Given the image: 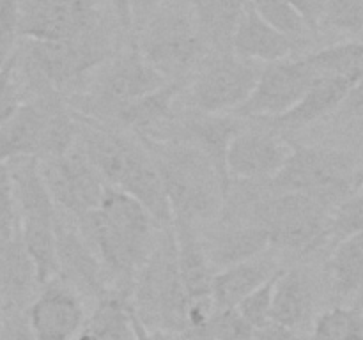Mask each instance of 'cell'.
I'll list each match as a JSON object with an SVG mask.
<instances>
[{"instance_id": "cell-1", "label": "cell", "mask_w": 363, "mask_h": 340, "mask_svg": "<svg viewBox=\"0 0 363 340\" xmlns=\"http://www.w3.org/2000/svg\"><path fill=\"white\" fill-rule=\"evenodd\" d=\"M74 220L106 275L116 282L133 283L160 230L147 209L126 191L108 184L101 204Z\"/></svg>"}, {"instance_id": "cell-2", "label": "cell", "mask_w": 363, "mask_h": 340, "mask_svg": "<svg viewBox=\"0 0 363 340\" xmlns=\"http://www.w3.org/2000/svg\"><path fill=\"white\" fill-rule=\"evenodd\" d=\"M137 138L162 177L174 222L199 225L222 212L230 186L201 149L181 138Z\"/></svg>"}, {"instance_id": "cell-3", "label": "cell", "mask_w": 363, "mask_h": 340, "mask_svg": "<svg viewBox=\"0 0 363 340\" xmlns=\"http://www.w3.org/2000/svg\"><path fill=\"white\" fill-rule=\"evenodd\" d=\"M77 115L59 92L38 94L0 126V163L60 156L77 144Z\"/></svg>"}, {"instance_id": "cell-4", "label": "cell", "mask_w": 363, "mask_h": 340, "mask_svg": "<svg viewBox=\"0 0 363 340\" xmlns=\"http://www.w3.org/2000/svg\"><path fill=\"white\" fill-rule=\"evenodd\" d=\"M112 55L113 48L101 25L71 39H27L21 53L16 52L38 94L71 91Z\"/></svg>"}, {"instance_id": "cell-5", "label": "cell", "mask_w": 363, "mask_h": 340, "mask_svg": "<svg viewBox=\"0 0 363 340\" xmlns=\"http://www.w3.org/2000/svg\"><path fill=\"white\" fill-rule=\"evenodd\" d=\"M137 305H131L145 324L160 329H186L188 296L177 264L174 225L160 229L155 248L133 282Z\"/></svg>"}, {"instance_id": "cell-6", "label": "cell", "mask_w": 363, "mask_h": 340, "mask_svg": "<svg viewBox=\"0 0 363 340\" xmlns=\"http://www.w3.org/2000/svg\"><path fill=\"white\" fill-rule=\"evenodd\" d=\"M94 73L91 87L74 94L69 106L80 115L106 124L116 123L126 106L169 81L142 57L137 45L113 53Z\"/></svg>"}, {"instance_id": "cell-7", "label": "cell", "mask_w": 363, "mask_h": 340, "mask_svg": "<svg viewBox=\"0 0 363 340\" xmlns=\"http://www.w3.org/2000/svg\"><path fill=\"white\" fill-rule=\"evenodd\" d=\"M137 46L167 80H188L208 46L194 2L160 6L149 16Z\"/></svg>"}, {"instance_id": "cell-8", "label": "cell", "mask_w": 363, "mask_h": 340, "mask_svg": "<svg viewBox=\"0 0 363 340\" xmlns=\"http://www.w3.org/2000/svg\"><path fill=\"white\" fill-rule=\"evenodd\" d=\"M354 158L346 151L318 145L293 144L289 158L273 179L272 191H300L318 197L335 209L354 191Z\"/></svg>"}, {"instance_id": "cell-9", "label": "cell", "mask_w": 363, "mask_h": 340, "mask_svg": "<svg viewBox=\"0 0 363 340\" xmlns=\"http://www.w3.org/2000/svg\"><path fill=\"white\" fill-rule=\"evenodd\" d=\"M261 69L259 62L241 59L233 52L220 53L191 80L188 91L191 108L204 113H233L252 94Z\"/></svg>"}, {"instance_id": "cell-10", "label": "cell", "mask_w": 363, "mask_h": 340, "mask_svg": "<svg viewBox=\"0 0 363 340\" xmlns=\"http://www.w3.org/2000/svg\"><path fill=\"white\" fill-rule=\"evenodd\" d=\"M39 166L57 208L66 215L80 218L101 204L108 184L77 144L64 154L39 159Z\"/></svg>"}, {"instance_id": "cell-11", "label": "cell", "mask_w": 363, "mask_h": 340, "mask_svg": "<svg viewBox=\"0 0 363 340\" xmlns=\"http://www.w3.org/2000/svg\"><path fill=\"white\" fill-rule=\"evenodd\" d=\"M318 74L303 59H286L262 66L255 89L234 115L247 120L273 119L293 108Z\"/></svg>"}, {"instance_id": "cell-12", "label": "cell", "mask_w": 363, "mask_h": 340, "mask_svg": "<svg viewBox=\"0 0 363 340\" xmlns=\"http://www.w3.org/2000/svg\"><path fill=\"white\" fill-rule=\"evenodd\" d=\"M99 25L96 0H20V34L25 39H71Z\"/></svg>"}, {"instance_id": "cell-13", "label": "cell", "mask_w": 363, "mask_h": 340, "mask_svg": "<svg viewBox=\"0 0 363 340\" xmlns=\"http://www.w3.org/2000/svg\"><path fill=\"white\" fill-rule=\"evenodd\" d=\"M291 151L293 144L269 128H243L227 152V172L230 181L266 183L279 174Z\"/></svg>"}, {"instance_id": "cell-14", "label": "cell", "mask_w": 363, "mask_h": 340, "mask_svg": "<svg viewBox=\"0 0 363 340\" xmlns=\"http://www.w3.org/2000/svg\"><path fill=\"white\" fill-rule=\"evenodd\" d=\"M57 261L59 278L77 293L94 296L98 300L110 294L101 261L82 234L77 220L60 209L57 218Z\"/></svg>"}, {"instance_id": "cell-15", "label": "cell", "mask_w": 363, "mask_h": 340, "mask_svg": "<svg viewBox=\"0 0 363 340\" xmlns=\"http://www.w3.org/2000/svg\"><path fill=\"white\" fill-rule=\"evenodd\" d=\"M27 317L35 340H74L84 328L85 312L77 290L55 278L41 287Z\"/></svg>"}, {"instance_id": "cell-16", "label": "cell", "mask_w": 363, "mask_h": 340, "mask_svg": "<svg viewBox=\"0 0 363 340\" xmlns=\"http://www.w3.org/2000/svg\"><path fill=\"white\" fill-rule=\"evenodd\" d=\"M243 120L234 113H204L194 110L188 115L177 117L165 138H181L201 149L215 163L220 176L230 186L227 152L234 137L245 128Z\"/></svg>"}, {"instance_id": "cell-17", "label": "cell", "mask_w": 363, "mask_h": 340, "mask_svg": "<svg viewBox=\"0 0 363 340\" xmlns=\"http://www.w3.org/2000/svg\"><path fill=\"white\" fill-rule=\"evenodd\" d=\"M202 243L216 271L259 257L272 248L266 227L227 216H223L216 229L209 230L202 237Z\"/></svg>"}, {"instance_id": "cell-18", "label": "cell", "mask_w": 363, "mask_h": 340, "mask_svg": "<svg viewBox=\"0 0 363 340\" xmlns=\"http://www.w3.org/2000/svg\"><path fill=\"white\" fill-rule=\"evenodd\" d=\"M353 85V80L344 76H318L293 108L273 119H262L255 123L280 135L300 131L342 106Z\"/></svg>"}, {"instance_id": "cell-19", "label": "cell", "mask_w": 363, "mask_h": 340, "mask_svg": "<svg viewBox=\"0 0 363 340\" xmlns=\"http://www.w3.org/2000/svg\"><path fill=\"white\" fill-rule=\"evenodd\" d=\"M293 50L294 39L266 21L247 0L234 27L230 52L252 62L269 64L289 59Z\"/></svg>"}, {"instance_id": "cell-20", "label": "cell", "mask_w": 363, "mask_h": 340, "mask_svg": "<svg viewBox=\"0 0 363 340\" xmlns=\"http://www.w3.org/2000/svg\"><path fill=\"white\" fill-rule=\"evenodd\" d=\"M188 80H169L117 115L116 123L135 137L165 138L177 119L176 99Z\"/></svg>"}, {"instance_id": "cell-21", "label": "cell", "mask_w": 363, "mask_h": 340, "mask_svg": "<svg viewBox=\"0 0 363 340\" xmlns=\"http://www.w3.org/2000/svg\"><path fill=\"white\" fill-rule=\"evenodd\" d=\"M195 227L197 225L186 222H174L177 264H179L181 280H183V287L186 290L188 303L213 301V278L216 273L206 254L202 237H199Z\"/></svg>"}, {"instance_id": "cell-22", "label": "cell", "mask_w": 363, "mask_h": 340, "mask_svg": "<svg viewBox=\"0 0 363 340\" xmlns=\"http://www.w3.org/2000/svg\"><path fill=\"white\" fill-rule=\"evenodd\" d=\"M280 269L282 268H279V264L266 254L218 269L213 278L215 308L238 307L248 294L264 285Z\"/></svg>"}, {"instance_id": "cell-23", "label": "cell", "mask_w": 363, "mask_h": 340, "mask_svg": "<svg viewBox=\"0 0 363 340\" xmlns=\"http://www.w3.org/2000/svg\"><path fill=\"white\" fill-rule=\"evenodd\" d=\"M314 293L308 276L301 269H282L273 290V322L300 332L311 322Z\"/></svg>"}, {"instance_id": "cell-24", "label": "cell", "mask_w": 363, "mask_h": 340, "mask_svg": "<svg viewBox=\"0 0 363 340\" xmlns=\"http://www.w3.org/2000/svg\"><path fill=\"white\" fill-rule=\"evenodd\" d=\"M35 285H39L35 268L21 237H18L6 250L0 251V300L4 312L23 310Z\"/></svg>"}, {"instance_id": "cell-25", "label": "cell", "mask_w": 363, "mask_h": 340, "mask_svg": "<svg viewBox=\"0 0 363 340\" xmlns=\"http://www.w3.org/2000/svg\"><path fill=\"white\" fill-rule=\"evenodd\" d=\"M337 296H351L363 287V232L339 241L328 261Z\"/></svg>"}, {"instance_id": "cell-26", "label": "cell", "mask_w": 363, "mask_h": 340, "mask_svg": "<svg viewBox=\"0 0 363 340\" xmlns=\"http://www.w3.org/2000/svg\"><path fill=\"white\" fill-rule=\"evenodd\" d=\"M318 76H344L357 84L363 78V41L337 42L303 57Z\"/></svg>"}, {"instance_id": "cell-27", "label": "cell", "mask_w": 363, "mask_h": 340, "mask_svg": "<svg viewBox=\"0 0 363 340\" xmlns=\"http://www.w3.org/2000/svg\"><path fill=\"white\" fill-rule=\"evenodd\" d=\"M363 335V314L357 308L333 307L314 321L312 340H351Z\"/></svg>"}, {"instance_id": "cell-28", "label": "cell", "mask_w": 363, "mask_h": 340, "mask_svg": "<svg viewBox=\"0 0 363 340\" xmlns=\"http://www.w3.org/2000/svg\"><path fill=\"white\" fill-rule=\"evenodd\" d=\"M250 4L266 21L275 25L294 41L311 32L303 16L287 0H250Z\"/></svg>"}, {"instance_id": "cell-29", "label": "cell", "mask_w": 363, "mask_h": 340, "mask_svg": "<svg viewBox=\"0 0 363 340\" xmlns=\"http://www.w3.org/2000/svg\"><path fill=\"white\" fill-rule=\"evenodd\" d=\"M360 232H363V190H357L332 211L330 241H335L337 244Z\"/></svg>"}, {"instance_id": "cell-30", "label": "cell", "mask_w": 363, "mask_h": 340, "mask_svg": "<svg viewBox=\"0 0 363 340\" xmlns=\"http://www.w3.org/2000/svg\"><path fill=\"white\" fill-rule=\"evenodd\" d=\"M321 27L363 35V0H326Z\"/></svg>"}, {"instance_id": "cell-31", "label": "cell", "mask_w": 363, "mask_h": 340, "mask_svg": "<svg viewBox=\"0 0 363 340\" xmlns=\"http://www.w3.org/2000/svg\"><path fill=\"white\" fill-rule=\"evenodd\" d=\"M20 237V218L7 165L0 163V251Z\"/></svg>"}, {"instance_id": "cell-32", "label": "cell", "mask_w": 363, "mask_h": 340, "mask_svg": "<svg viewBox=\"0 0 363 340\" xmlns=\"http://www.w3.org/2000/svg\"><path fill=\"white\" fill-rule=\"evenodd\" d=\"M257 329L243 317L236 307L215 308L208 324L213 340H254Z\"/></svg>"}, {"instance_id": "cell-33", "label": "cell", "mask_w": 363, "mask_h": 340, "mask_svg": "<svg viewBox=\"0 0 363 340\" xmlns=\"http://www.w3.org/2000/svg\"><path fill=\"white\" fill-rule=\"evenodd\" d=\"M279 273L272 280H268L264 285H261L254 293L248 294L236 307L255 329L264 328L266 324L273 322V290H275V282Z\"/></svg>"}, {"instance_id": "cell-34", "label": "cell", "mask_w": 363, "mask_h": 340, "mask_svg": "<svg viewBox=\"0 0 363 340\" xmlns=\"http://www.w3.org/2000/svg\"><path fill=\"white\" fill-rule=\"evenodd\" d=\"M20 38V0H0V67L13 59Z\"/></svg>"}, {"instance_id": "cell-35", "label": "cell", "mask_w": 363, "mask_h": 340, "mask_svg": "<svg viewBox=\"0 0 363 340\" xmlns=\"http://www.w3.org/2000/svg\"><path fill=\"white\" fill-rule=\"evenodd\" d=\"M16 53L13 59L0 67V126L20 108L21 91L16 78Z\"/></svg>"}, {"instance_id": "cell-36", "label": "cell", "mask_w": 363, "mask_h": 340, "mask_svg": "<svg viewBox=\"0 0 363 340\" xmlns=\"http://www.w3.org/2000/svg\"><path fill=\"white\" fill-rule=\"evenodd\" d=\"M0 340H35L28 324L27 312L9 310L4 312V321L0 326Z\"/></svg>"}, {"instance_id": "cell-37", "label": "cell", "mask_w": 363, "mask_h": 340, "mask_svg": "<svg viewBox=\"0 0 363 340\" xmlns=\"http://www.w3.org/2000/svg\"><path fill=\"white\" fill-rule=\"evenodd\" d=\"M287 2L303 16V20L307 21L312 32L319 30V23H321L326 0H287Z\"/></svg>"}, {"instance_id": "cell-38", "label": "cell", "mask_w": 363, "mask_h": 340, "mask_svg": "<svg viewBox=\"0 0 363 340\" xmlns=\"http://www.w3.org/2000/svg\"><path fill=\"white\" fill-rule=\"evenodd\" d=\"M254 340H301V336L296 329L287 328L279 322H269L264 328H259L255 332Z\"/></svg>"}, {"instance_id": "cell-39", "label": "cell", "mask_w": 363, "mask_h": 340, "mask_svg": "<svg viewBox=\"0 0 363 340\" xmlns=\"http://www.w3.org/2000/svg\"><path fill=\"white\" fill-rule=\"evenodd\" d=\"M131 324H133L135 332V340H172L167 335L165 329L152 328V326L145 324L140 317L137 315V312L131 307Z\"/></svg>"}, {"instance_id": "cell-40", "label": "cell", "mask_w": 363, "mask_h": 340, "mask_svg": "<svg viewBox=\"0 0 363 340\" xmlns=\"http://www.w3.org/2000/svg\"><path fill=\"white\" fill-rule=\"evenodd\" d=\"M342 108L346 110L347 113H351V115H363V78H360V80L351 87L350 94L344 99Z\"/></svg>"}, {"instance_id": "cell-41", "label": "cell", "mask_w": 363, "mask_h": 340, "mask_svg": "<svg viewBox=\"0 0 363 340\" xmlns=\"http://www.w3.org/2000/svg\"><path fill=\"white\" fill-rule=\"evenodd\" d=\"M165 0H130L131 13H133V20L138 14H144V16H151L160 6H163Z\"/></svg>"}, {"instance_id": "cell-42", "label": "cell", "mask_w": 363, "mask_h": 340, "mask_svg": "<svg viewBox=\"0 0 363 340\" xmlns=\"http://www.w3.org/2000/svg\"><path fill=\"white\" fill-rule=\"evenodd\" d=\"M110 2L113 4V9H116L121 25L124 28H130L131 23H133V13H131L130 0H110Z\"/></svg>"}, {"instance_id": "cell-43", "label": "cell", "mask_w": 363, "mask_h": 340, "mask_svg": "<svg viewBox=\"0 0 363 340\" xmlns=\"http://www.w3.org/2000/svg\"><path fill=\"white\" fill-rule=\"evenodd\" d=\"M181 336L183 340H213L208 329H186L184 333H181Z\"/></svg>"}, {"instance_id": "cell-44", "label": "cell", "mask_w": 363, "mask_h": 340, "mask_svg": "<svg viewBox=\"0 0 363 340\" xmlns=\"http://www.w3.org/2000/svg\"><path fill=\"white\" fill-rule=\"evenodd\" d=\"M357 190H363V166L354 174V191Z\"/></svg>"}]
</instances>
